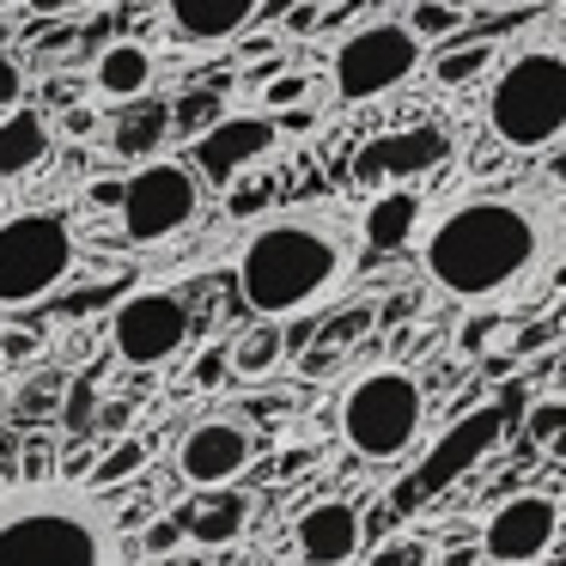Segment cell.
Here are the masks:
<instances>
[{
    "mask_svg": "<svg viewBox=\"0 0 566 566\" xmlns=\"http://www.w3.org/2000/svg\"><path fill=\"white\" fill-rule=\"evenodd\" d=\"M493 62H500L493 43H451V50H439V62H427V67H432V86L439 92H463V86H475Z\"/></svg>",
    "mask_w": 566,
    "mask_h": 566,
    "instance_id": "23",
    "label": "cell"
},
{
    "mask_svg": "<svg viewBox=\"0 0 566 566\" xmlns=\"http://www.w3.org/2000/svg\"><path fill=\"white\" fill-rule=\"evenodd\" d=\"M505 420H512L505 402H481V408H469L463 420H451V427L432 439V451L420 457L415 493H444V488H457L469 469H481L505 444Z\"/></svg>",
    "mask_w": 566,
    "mask_h": 566,
    "instance_id": "13",
    "label": "cell"
},
{
    "mask_svg": "<svg viewBox=\"0 0 566 566\" xmlns=\"http://www.w3.org/2000/svg\"><path fill=\"white\" fill-rule=\"evenodd\" d=\"M213 116H220V92H189V98L171 111V135H196V128H208Z\"/></svg>",
    "mask_w": 566,
    "mask_h": 566,
    "instance_id": "27",
    "label": "cell"
},
{
    "mask_svg": "<svg viewBox=\"0 0 566 566\" xmlns=\"http://www.w3.org/2000/svg\"><path fill=\"white\" fill-rule=\"evenodd\" d=\"M420 554H427V548H420L415 536H396V542H384L366 566H420Z\"/></svg>",
    "mask_w": 566,
    "mask_h": 566,
    "instance_id": "32",
    "label": "cell"
},
{
    "mask_svg": "<svg viewBox=\"0 0 566 566\" xmlns=\"http://www.w3.org/2000/svg\"><path fill=\"white\" fill-rule=\"evenodd\" d=\"M560 244V213L536 189H493L463 196L444 213L420 220V274L451 305L488 311L493 298H512Z\"/></svg>",
    "mask_w": 566,
    "mask_h": 566,
    "instance_id": "1",
    "label": "cell"
},
{
    "mask_svg": "<svg viewBox=\"0 0 566 566\" xmlns=\"http://www.w3.org/2000/svg\"><path fill=\"white\" fill-rule=\"evenodd\" d=\"M359 220L342 201H305L256 220L232 250V286L250 317H305L329 311L359 274Z\"/></svg>",
    "mask_w": 566,
    "mask_h": 566,
    "instance_id": "2",
    "label": "cell"
},
{
    "mask_svg": "<svg viewBox=\"0 0 566 566\" xmlns=\"http://www.w3.org/2000/svg\"><path fill=\"white\" fill-rule=\"evenodd\" d=\"M74 269H80V238L62 208L0 213V317L62 293L74 281Z\"/></svg>",
    "mask_w": 566,
    "mask_h": 566,
    "instance_id": "6",
    "label": "cell"
},
{
    "mask_svg": "<svg viewBox=\"0 0 566 566\" xmlns=\"http://www.w3.org/2000/svg\"><path fill=\"white\" fill-rule=\"evenodd\" d=\"M25 86H31L25 62H19L13 50H0V111H13V104H25Z\"/></svg>",
    "mask_w": 566,
    "mask_h": 566,
    "instance_id": "29",
    "label": "cell"
},
{
    "mask_svg": "<svg viewBox=\"0 0 566 566\" xmlns=\"http://www.w3.org/2000/svg\"><path fill=\"white\" fill-rule=\"evenodd\" d=\"M463 7H475V0H463Z\"/></svg>",
    "mask_w": 566,
    "mask_h": 566,
    "instance_id": "40",
    "label": "cell"
},
{
    "mask_svg": "<svg viewBox=\"0 0 566 566\" xmlns=\"http://www.w3.org/2000/svg\"><path fill=\"white\" fill-rule=\"evenodd\" d=\"M457 159V135L444 123H415V128H390V135H371L359 147L354 171L366 177L371 189L378 184H415V177H432Z\"/></svg>",
    "mask_w": 566,
    "mask_h": 566,
    "instance_id": "14",
    "label": "cell"
},
{
    "mask_svg": "<svg viewBox=\"0 0 566 566\" xmlns=\"http://www.w3.org/2000/svg\"><path fill=\"white\" fill-rule=\"evenodd\" d=\"M19 7H25L31 19H62V13H74L80 0H19Z\"/></svg>",
    "mask_w": 566,
    "mask_h": 566,
    "instance_id": "38",
    "label": "cell"
},
{
    "mask_svg": "<svg viewBox=\"0 0 566 566\" xmlns=\"http://www.w3.org/2000/svg\"><path fill=\"white\" fill-rule=\"evenodd\" d=\"M439 566H488V554H481V542H451L439 554Z\"/></svg>",
    "mask_w": 566,
    "mask_h": 566,
    "instance_id": "37",
    "label": "cell"
},
{
    "mask_svg": "<svg viewBox=\"0 0 566 566\" xmlns=\"http://www.w3.org/2000/svg\"><path fill=\"white\" fill-rule=\"evenodd\" d=\"M62 128H67L74 140H86L92 128H98V111H92V104H67V111H62Z\"/></svg>",
    "mask_w": 566,
    "mask_h": 566,
    "instance_id": "35",
    "label": "cell"
},
{
    "mask_svg": "<svg viewBox=\"0 0 566 566\" xmlns=\"http://www.w3.org/2000/svg\"><path fill=\"white\" fill-rule=\"evenodd\" d=\"M560 542V500L542 488H517L493 505L488 530H481V554L488 566H542V554Z\"/></svg>",
    "mask_w": 566,
    "mask_h": 566,
    "instance_id": "12",
    "label": "cell"
},
{
    "mask_svg": "<svg viewBox=\"0 0 566 566\" xmlns=\"http://www.w3.org/2000/svg\"><path fill=\"white\" fill-rule=\"evenodd\" d=\"M140 469H147V444L140 439H116L111 451L98 457V463H92V488H104V493H116V488H128V481L140 475Z\"/></svg>",
    "mask_w": 566,
    "mask_h": 566,
    "instance_id": "24",
    "label": "cell"
},
{
    "mask_svg": "<svg viewBox=\"0 0 566 566\" xmlns=\"http://www.w3.org/2000/svg\"><path fill=\"white\" fill-rule=\"evenodd\" d=\"M317 25H323V7H317V0H298L293 13H286V31H293V38H311Z\"/></svg>",
    "mask_w": 566,
    "mask_h": 566,
    "instance_id": "34",
    "label": "cell"
},
{
    "mask_svg": "<svg viewBox=\"0 0 566 566\" xmlns=\"http://www.w3.org/2000/svg\"><path fill=\"white\" fill-rule=\"evenodd\" d=\"M189 335H196V317H189V305L177 293H165V286H140V293H128L123 305L111 311V347L123 366H171L177 354L189 347Z\"/></svg>",
    "mask_w": 566,
    "mask_h": 566,
    "instance_id": "9",
    "label": "cell"
},
{
    "mask_svg": "<svg viewBox=\"0 0 566 566\" xmlns=\"http://www.w3.org/2000/svg\"><path fill=\"white\" fill-rule=\"evenodd\" d=\"M335 427H342L347 451L366 463H396L420 444L427 432V384L402 359H378V366L354 371L335 402Z\"/></svg>",
    "mask_w": 566,
    "mask_h": 566,
    "instance_id": "4",
    "label": "cell"
},
{
    "mask_svg": "<svg viewBox=\"0 0 566 566\" xmlns=\"http://www.w3.org/2000/svg\"><path fill=\"white\" fill-rule=\"evenodd\" d=\"M62 427L74 432H92L98 427V378H92V371H80L74 384H67V402H62Z\"/></svg>",
    "mask_w": 566,
    "mask_h": 566,
    "instance_id": "26",
    "label": "cell"
},
{
    "mask_svg": "<svg viewBox=\"0 0 566 566\" xmlns=\"http://www.w3.org/2000/svg\"><path fill=\"white\" fill-rule=\"evenodd\" d=\"M560 427H566V402H542L536 415H530V432H524V439H530V444H548Z\"/></svg>",
    "mask_w": 566,
    "mask_h": 566,
    "instance_id": "31",
    "label": "cell"
},
{
    "mask_svg": "<svg viewBox=\"0 0 566 566\" xmlns=\"http://www.w3.org/2000/svg\"><path fill=\"white\" fill-rule=\"evenodd\" d=\"M201 208H208V184L189 159H140L116 184V220L128 244H171L201 220Z\"/></svg>",
    "mask_w": 566,
    "mask_h": 566,
    "instance_id": "8",
    "label": "cell"
},
{
    "mask_svg": "<svg viewBox=\"0 0 566 566\" xmlns=\"http://www.w3.org/2000/svg\"><path fill=\"white\" fill-rule=\"evenodd\" d=\"M354 220H359V244L384 256V250H402V244H415V238H420L427 201H420L408 184H378L366 208H354Z\"/></svg>",
    "mask_w": 566,
    "mask_h": 566,
    "instance_id": "18",
    "label": "cell"
},
{
    "mask_svg": "<svg viewBox=\"0 0 566 566\" xmlns=\"http://www.w3.org/2000/svg\"><path fill=\"white\" fill-rule=\"evenodd\" d=\"M542 451H548V457H554V463H566V427H560V432H554V439H548V444H542Z\"/></svg>",
    "mask_w": 566,
    "mask_h": 566,
    "instance_id": "39",
    "label": "cell"
},
{
    "mask_svg": "<svg viewBox=\"0 0 566 566\" xmlns=\"http://www.w3.org/2000/svg\"><path fill=\"white\" fill-rule=\"evenodd\" d=\"M232 378V359H226V347H201L196 366H189V384H201V390H213V384Z\"/></svg>",
    "mask_w": 566,
    "mask_h": 566,
    "instance_id": "30",
    "label": "cell"
},
{
    "mask_svg": "<svg viewBox=\"0 0 566 566\" xmlns=\"http://www.w3.org/2000/svg\"><path fill=\"white\" fill-rule=\"evenodd\" d=\"M50 116L31 111V104H13V111H0V184H19L31 177L43 159H50Z\"/></svg>",
    "mask_w": 566,
    "mask_h": 566,
    "instance_id": "19",
    "label": "cell"
},
{
    "mask_svg": "<svg viewBox=\"0 0 566 566\" xmlns=\"http://www.w3.org/2000/svg\"><path fill=\"white\" fill-rule=\"evenodd\" d=\"M116 153L123 159H153V153L171 140V104H147V111H128L123 128H116Z\"/></svg>",
    "mask_w": 566,
    "mask_h": 566,
    "instance_id": "22",
    "label": "cell"
},
{
    "mask_svg": "<svg viewBox=\"0 0 566 566\" xmlns=\"http://www.w3.org/2000/svg\"><path fill=\"white\" fill-rule=\"evenodd\" d=\"M366 554V512L359 500H311L305 512L293 517V560L298 566H354Z\"/></svg>",
    "mask_w": 566,
    "mask_h": 566,
    "instance_id": "15",
    "label": "cell"
},
{
    "mask_svg": "<svg viewBox=\"0 0 566 566\" xmlns=\"http://www.w3.org/2000/svg\"><path fill=\"white\" fill-rule=\"evenodd\" d=\"M281 135H286L281 116H269V111L213 116V123L196 135V147H189V165L201 171V184L226 189V184H238L244 171H256V165L281 147Z\"/></svg>",
    "mask_w": 566,
    "mask_h": 566,
    "instance_id": "11",
    "label": "cell"
},
{
    "mask_svg": "<svg viewBox=\"0 0 566 566\" xmlns=\"http://www.w3.org/2000/svg\"><path fill=\"white\" fill-rule=\"evenodd\" d=\"M408 25H415L420 43H444L463 31V0H415L408 7Z\"/></svg>",
    "mask_w": 566,
    "mask_h": 566,
    "instance_id": "25",
    "label": "cell"
},
{
    "mask_svg": "<svg viewBox=\"0 0 566 566\" xmlns=\"http://www.w3.org/2000/svg\"><path fill=\"white\" fill-rule=\"evenodd\" d=\"M269 13V0H159V19L177 43L189 50H226L238 43L256 19Z\"/></svg>",
    "mask_w": 566,
    "mask_h": 566,
    "instance_id": "16",
    "label": "cell"
},
{
    "mask_svg": "<svg viewBox=\"0 0 566 566\" xmlns=\"http://www.w3.org/2000/svg\"><path fill=\"white\" fill-rule=\"evenodd\" d=\"M177 517H184V536L196 542V548H226V542L244 536L250 500H244V493H226L220 488V500H196V505H184Z\"/></svg>",
    "mask_w": 566,
    "mask_h": 566,
    "instance_id": "20",
    "label": "cell"
},
{
    "mask_svg": "<svg viewBox=\"0 0 566 566\" xmlns=\"http://www.w3.org/2000/svg\"><path fill=\"white\" fill-rule=\"evenodd\" d=\"M50 475H55L50 444H31V451H25V469H19V481H50Z\"/></svg>",
    "mask_w": 566,
    "mask_h": 566,
    "instance_id": "36",
    "label": "cell"
},
{
    "mask_svg": "<svg viewBox=\"0 0 566 566\" xmlns=\"http://www.w3.org/2000/svg\"><path fill=\"white\" fill-rule=\"evenodd\" d=\"M226 359H232V378L262 384V378H269V371L286 359V335H281V323H274V317H250V329L238 335L232 347H226Z\"/></svg>",
    "mask_w": 566,
    "mask_h": 566,
    "instance_id": "21",
    "label": "cell"
},
{
    "mask_svg": "<svg viewBox=\"0 0 566 566\" xmlns=\"http://www.w3.org/2000/svg\"><path fill=\"white\" fill-rule=\"evenodd\" d=\"M159 86V55L140 38H116L92 55V98L104 104H140Z\"/></svg>",
    "mask_w": 566,
    "mask_h": 566,
    "instance_id": "17",
    "label": "cell"
},
{
    "mask_svg": "<svg viewBox=\"0 0 566 566\" xmlns=\"http://www.w3.org/2000/svg\"><path fill=\"white\" fill-rule=\"evenodd\" d=\"M427 67V43L415 38L408 19H366L354 25L329 55H323V80L342 104H378L402 92L408 80Z\"/></svg>",
    "mask_w": 566,
    "mask_h": 566,
    "instance_id": "7",
    "label": "cell"
},
{
    "mask_svg": "<svg viewBox=\"0 0 566 566\" xmlns=\"http://www.w3.org/2000/svg\"><path fill=\"white\" fill-rule=\"evenodd\" d=\"M305 86H311L305 74H286V80H274V86L262 92V104H269V111H281V104H298V98H305Z\"/></svg>",
    "mask_w": 566,
    "mask_h": 566,
    "instance_id": "33",
    "label": "cell"
},
{
    "mask_svg": "<svg viewBox=\"0 0 566 566\" xmlns=\"http://www.w3.org/2000/svg\"><path fill=\"white\" fill-rule=\"evenodd\" d=\"M488 135L500 140L505 153H548L566 140V50H548V43H530L524 55L493 74L488 86Z\"/></svg>",
    "mask_w": 566,
    "mask_h": 566,
    "instance_id": "5",
    "label": "cell"
},
{
    "mask_svg": "<svg viewBox=\"0 0 566 566\" xmlns=\"http://www.w3.org/2000/svg\"><path fill=\"white\" fill-rule=\"evenodd\" d=\"M0 566H128L116 500L62 475L0 488Z\"/></svg>",
    "mask_w": 566,
    "mask_h": 566,
    "instance_id": "3",
    "label": "cell"
},
{
    "mask_svg": "<svg viewBox=\"0 0 566 566\" xmlns=\"http://www.w3.org/2000/svg\"><path fill=\"white\" fill-rule=\"evenodd\" d=\"M184 542H189V536H184V517H153V524L140 530V548H147L153 560H165V554H177Z\"/></svg>",
    "mask_w": 566,
    "mask_h": 566,
    "instance_id": "28",
    "label": "cell"
},
{
    "mask_svg": "<svg viewBox=\"0 0 566 566\" xmlns=\"http://www.w3.org/2000/svg\"><path fill=\"white\" fill-rule=\"evenodd\" d=\"M256 451H262V439L244 415H201L177 432L171 463H177V481H184V488L220 493V488H232V481L250 475Z\"/></svg>",
    "mask_w": 566,
    "mask_h": 566,
    "instance_id": "10",
    "label": "cell"
}]
</instances>
